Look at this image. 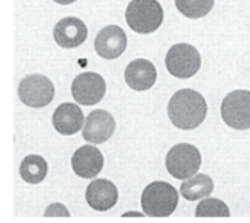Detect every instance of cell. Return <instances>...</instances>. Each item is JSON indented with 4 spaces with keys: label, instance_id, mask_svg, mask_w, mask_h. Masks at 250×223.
I'll return each instance as SVG.
<instances>
[{
    "label": "cell",
    "instance_id": "cell-1",
    "mask_svg": "<svg viewBox=\"0 0 250 223\" xmlns=\"http://www.w3.org/2000/svg\"><path fill=\"white\" fill-rule=\"evenodd\" d=\"M207 101L193 89H181L169 101L167 114L172 124L181 130H193L207 117Z\"/></svg>",
    "mask_w": 250,
    "mask_h": 223
},
{
    "label": "cell",
    "instance_id": "cell-2",
    "mask_svg": "<svg viewBox=\"0 0 250 223\" xmlns=\"http://www.w3.org/2000/svg\"><path fill=\"white\" fill-rule=\"evenodd\" d=\"M179 201L178 190L165 181H154L148 184L141 194V207L150 218L170 216Z\"/></svg>",
    "mask_w": 250,
    "mask_h": 223
},
{
    "label": "cell",
    "instance_id": "cell-3",
    "mask_svg": "<svg viewBox=\"0 0 250 223\" xmlns=\"http://www.w3.org/2000/svg\"><path fill=\"white\" fill-rule=\"evenodd\" d=\"M165 18L162 4L157 0H131L125 10L128 26L138 34L157 31Z\"/></svg>",
    "mask_w": 250,
    "mask_h": 223
},
{
    "label": "cell",
    "instance_id": "cell-4",
    "mask_svg": "<svg viewBox=\"0 0 250 223\" xmlns=\"http://www.w3.org/2000/svg\"><path fill=\"white\" fill-rule=\"evenodd\" d=\"M201 164L202 158L199 150L189 143L175 145L166 156V168L176 179H188L193 176L199 171Z\"/></svg>",
    "mask_w": 250,
    "mask_h": 223
},
{
    "label": "cell",
    "instance_id": "cell-5",
    "mask_svg": "<svg viewBox=\"0 0 250 223\" xmlns=\"http://www.w3.org/2000/svg\"><path fill=\"white\" fill-rule=\"evenodd\" d=\"M19 99L32 108L47 107L56 95L53 82L44 74H29L23 77L18 86Z\"/></svg>",
    "mask_w": 250,
    "mask_h": 223
},
{
    "label": "cell",
    "instance_id": "cell-6",
    "mask_svg": "<svg viewBox=\"0 0 250 223\" xmlns=\"http://www.w3.org/2000/svg\"><path fill=\"white\" fill-rule=\"evenodd\" d=\"M166 67L172 76L189 79L201 69V54L190 44H175L166 54Z\"/></svg>",
    "mask_w": 250,
    "mask_h": 223
},
{
    "label": "cell",
    "instance_id": "cell-7",
    "mask_svg": "<svg viewBox=\"0 0 250 223\" xmlns=\"http://www.w3.org/2000/svg\"><path fill=\"white\" fill-rule=\"evenodd\" d=\"M224 123L234 130L250 128V91L239 89L230 92L221 104Z\"/></svg>",
    "mask_w": 250,
    "mask_h": 223
},
{
    "label": "cell",
    "instance_id": "cell-8",
    "mask_svg": "<svg viewBox=\"0 0 250 223\" xmlns=\"http://www.w3.org/2000/svg\"><path fill=\"white\" fill-rule=\"evenodd\" d=\"M106 92L105 79L99 73L84 72L76 76L71 83V95L80 105H96L99 104Z\"/></svg>",
    "mask_w": 250,
    "mask_h": 223
},
{
    "label": "cell",
    "instance_id": "cell-9",
    "mask_svg": "<svg viewBox=\"0 0 250 223\" xmlns=\"http://www.w3.org/2000/svg\"><path fill=\"white\" fill-rule=\"evenodd\" d=\"M126 49V35L121 26L108 25L102 28L95 38V50L105 60H114L123 56Z\"/></svg>",
    "mask_w": 250,
    "mask_h": 223
},
{
    "label": "cell",
    "instance_id": "cell-10",
    "mask_svg": "<svg viewBox=\"0 0 250 223\" xmlns=\"http://www.w3.org/2000/svg\"><path fill=\"white\" fill-rule=\"evenodd\" d=\"M115 131V120L112 114L105 110L92 111L83 127V139L90 143H105Z\"/></svg>",
    "mask_w": 250,
    "mask_h": 223
},
{
    "label": "cell",
    "instance_id": "cell-11",
    "mask_svg": "<svg viewBox=\"0 0 250 223\" xmlns=\"http://www.w3.org/2000/svg\"><path fill=\"white\" fill-rule=\"evenodd\" d=\"M86 201L96 212H106L118 201V188L109 179H95L86 190Z\"/></svg>",
    "mask_w": 250,
    "mask_h": 223
},
{
    "label": "cell",
    "instance_id": "cell-12",
    "mask_svg": "<svg viewBox=\"0 0 250 223\" xmlns=\"http://www.w3.org/2000/svg\"><path fill=\"white\" fill-rule=\"evenodd\" d=\"M71 168L80 178H95L104 168L102 152L92 146L86 145L77 149L71 158Z\"/></svg>",
    "mask_w": 250,
    "mask_h": 223
},
{
    "label": "cell",
    "instance_id": "cell-13",
    "mask_svg": "<svg viewBox=\"0 0 250 223\" xmlns=\"http://www.w3.org/2000/svg\"><path fill=\"white\" fill-rule=\"evenodd\" d=\"M87 38V26L79 18H64L54 28V40L62 49H76Z\"/></svg>",
    "mask_w": 250,
    "mask_h": 223
},
{
    "label": "cell",
    "instance_id": "cell-14",
    "mask_svg": "<svg viewBox=\"0 0 250 223\" xmlns=\"http://www.w3.org/2000/svg\"><path fill=\"white\" fill-rule=\"evenodd\" d=\"M126 85L134 91H147L154 86L157 79V70L154 64L144 58L132 60L124 73Z\"/></svg>",
    "mask_w": 250,
    "mask_h": 223
},
{
    "label": "cell",
    "instance_id": "cell-15",
    "mask_svg": "<svg viewBox=\"0 0 250 223\" xmlns=\"http://www.w3.org/2000/svg\"><path fill=\"white\" fill-rule=\"evenodd\" d=\"M84 115L80 107L71 102L62 104L53 114V125L54 128L64 136L76 134L83 128Z\"/></svg>",
    "mask_w": 250,
    "mask_h": 223
},
{
    "label": "cell",
    "instance_id": "cell-16",
    "mask_svg": "<svg viewBox=\"0 0 250 223\" xmlns=\"http://www.w3.org/2000/svg\"><path fill=\"white\" fill-rule=\"evenodd\" d=\"M212 190H214V181L211 176L205 173H198V175L195 173L181 185L182 197L189 201L207 198L212 193Z\"/></svg>",
    "mask_w": 250,
    "mask_h": 223
},
{
    "label": "cell",
    "instance_id": "cell-17",
    "mask_svg": "<svg viewBox=\"0 0 250 223\" xmlns=\"http://www.w3.org/2000/svg\"><path fill=\"white\" fill-rule=\"evenodd\" d=\"M21 176L28 184H40L44 181L48 172L47 161L40 155H29L26 156L19 168Z\"/></svg>",
    "mask_w": 250,
    "mask_h": 223
},
{
    "label": "cell",
    "instance_id": "cell-18",
    "mask_svg": "<svg viewBox=\"0 0 250 223\" xmlns=\"http://www.w3.org/2000/svg\"><path fill=\"white\" fill-rule=\"evenodd\" d=\"M215 0H175L178 10L190 19H199L207 16L214 7Z\"/></svg>",
    "mask_w": 250,
    "mask_h": 223
},
{
    "label": "cell",
    "instance_id": "cell-19",
    "mask_svg": "<svg viewBox=\"0 0 250 223\" xmlns=\"http://www.w3.org/2000/svg\"><path fill=\"white\" fill-rule=\"evenodd\" d=\"M196 218H229L230 209L229 206L218 198H207L202 200L195 209Z\"/></svg>",
    "mask_w": 250,
    "mask_h": 223
},
{
    "label": "cell",
    "instance_id": "cell-20",
    "mask_svg": "<svg viewBox=\"0 0 250 223\" xmlns=\"http://www.w3.org/2000/svg\"><path fill=\"white\" fill-rule=\"evenodd\" d=\"M45 216H70V213L62 204H53L45 210Z\"/></svg>",
    "mask_w": 250,
    "mask_h": 223
},
{
    "label": "cell",
    "instance_id": "cell-21",
    "mask_svg": "<svg viewBox=\"0 0 250 223\" xmlns=\"http://www.w3.org/2000/svg\"><path fill=\"white\" fill-rule=\"evenodd\" d=\"M53 1H56V3H59V4H71V3H74L76 0H53Z\"/></svg>",
    "mask_w": 250,
    "mask_h": 223
},
{
    "label": "cell",
    "instance_id": "cell-22",
    "mask_svg": "<svg viewBox=\"0 0 250 223\" xmlns=\"http://www.w3.org/2000/svg\"><path fill=\"white\" fill-rule=\"evenodd\" d=\"M124 216H143V215H140V213H125Z\"/></svg>",
    "mask_w": 250,
    "mask_h": 223
}]
</instances>
